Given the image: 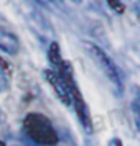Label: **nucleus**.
Masks as SVG:
<instances>
[{
    "instance_id": "obj_1",
    "label": "nucleus",
    "mask_w": 140,
    "mask_h": 146,
    "mask_svg": "<svg viewBox=\"0 0 140 146\" xmlns=\"http://www.w3.org/2000/svg\"><path fill=\"white\" fill-rule=\"evenodd\" d=\"M23 130L28 138L40 146H54L60 139L51 121L40 113H30L23 121Z\"/></svg>"
},
{
    "instance_id": "obj_2",
    "label": "nucleus",
    "mask_w": 140,
    "mask_h": 146,
    "mask_svg": "<svg viewBox=\"0 0 140 146\" xmlns=\"http://www.w3.org/2000/svg\"><path fill=\"white\" fill-rule=\"evenodd\" d=\"M84 49H86L87 54L91 56V59L97 64V67L104 72V76L112 82V86L117 89V92L122 94V90H124V79H122L120 69L117 67V64L111 59V56H109L104 49H100L96 43H91V41H84Z\"/></svg>"
},
{
    "instance_id": "obj_3",
    "label": "nucleus",
    "mask_w": 140,
    "mask_h": 146,
    "mask_svg": "<svg viewBox=\"0 0 140 146\" xmlns=\"http://www.w3.org/2000/svg\"><path fill=\"white\" fill-rule=\"evenodd\" d=\"M0 51L10 54V56H15L20 51V40H18V36L3 27H0Z\"/></svg>"
},
{
    "instance_id": "obj_4",
    "label": "nucleus",
    "mask_w": 140,
    "mask_h": 146,
    "mask_svg": "<svg viewBox=\"0 0 140 146\" xmlns=\"http://www.w3.org/2000/svg\"><path fill=\"white\" fill-rule=\"evenodd\" d=\"M133 117H140V89H135V97L132 100Z\"/></svg>"
},
{
    "instance_id": "obj_5",
    "label": "nucleus",
    "mask_w": 140,
    "mask_h": 146,
    "mask_svg": "<svg viewBox=\"0 0 140 146\" xmlns=\"http://www.w3.org/2000/svg\"><path fill=\"white\" fill-rule=\"evenodd\" d=\"M109 146H122V141H120L119 138H114L109 141Z\"/></svg>"
},
{
    "instance_id": "obj_6",
    "label": "nucleus",
    "mask_w": 140,
    "mask_h": 146,
    "mask_svg": "<svg viewBox=\"0 0 140 146\" xmlns=\"http://www.w3.org/2000/svg\"><path fill=\"white\" fill-rule=\"evenodd\" d=\"M135 125H137V128H139V131H140V117H135Z\"/></svg>"
},
{
    "instance_id": "obj_7",
    "label": "nucleus",
    "mask_w": 140,
    "mask_h": 146,
    "mask_svg": "<svg viewBox=\"0 0 140 146\" xmlns=\"http://www.w3.org/2000/svg\"><path fill=\"white\" fill-rule=\"evenodd\" d=\"M137 8H139V10H140V0H139V5H137Z\"/></svg>"
},
{
    "instance_id": "obj_8",
    "label": "nucleus",
    "mask_w": 140,
    "mask_h": 146,
    "mask_svg": "<svg viewBox=\"0 0 140 146\" xmlns=\"http://www.w3.org/2000/svg\"><path fill=\"white\" fill-rule=\"evenodd\" d=\"M0 146H5V145H3V143H2V141H0Z\"/></svg>"
}]
</instances>
